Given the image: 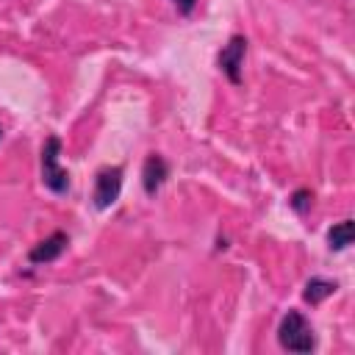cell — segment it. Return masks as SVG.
Masks as SVG:
<instances>
[{
  "mask_svg": "<svg viewBox=\"0 0 355 355\" xmlns=\"http://www.w3.org/2000/svg\"><path fill=\"white\" fill-rule=\"evenodd\" d=\"M277 344L288 352H313L316 349V333L302 311L288 308L277 324Z\"/></svg>",
  "mask_w": 355,
  "mask_h": 355,
  "instance_id": "1",
  "label": "cell"
},
{
  "mask_svg": "<svg viewBox=\"0 0 355 355\" xmlns=\"http://www.w3.org/2000/svg\"><path fill=\"white\" fill-rule=\"evenodd\" d=\"M39 166H42L44 189H50L53 194H67L69 191V172L61 166V139L58 136H47L44 139L42 155H39Z\"/></svg>",
  "mask_w": 355,
  "mask_h": 355,
  "instance_id": "2",
  "label": "cell"
},
{
  "mask_svg": "<svg viewBox=\"0 0 355 355\" xmlns=\"http://www.w3.org/2000/svg\"><path fill=\"white\" fill-rule=\"evenodd\" d=\"M122 175H125L122 166H103V169H97L94 189H92V205L97 211H105V208H111L119 200V194H122Z\"/></svg>",
  "mask_w": 355,
  "mask_h": 355,
  "instance_id": "3",
  "label": "cell"
},
{
  "mask_svg": "<svg viewBox=\"0 0 355 355\" xmlns=\"http://www.w3.org/2000/svg\"><path fill=\"white\" fill-rule=\"evenodd\" d=\"M244 55H247V36H244V33H233V36L227 39V44H222V50H219V55H216L219 72H222L233 86L241 83Z\"/></svg>",
  "mask_w": 355,
  "mask_h": 355,
  "instance_id": "4",
  "label": "cell"
},
{
  "mask_svg": "<svg viewBox=\"0 0 355 355\" xmlns=\"http://www.w3.org/2000/svg\"><path fill=\"white\" fill-rule=\"evenodd\" d=\"M67 244H69V236H67L64 230H55V233H50L47 239H42L39 244H33V247L28 250V263H31V266L53 263V261L67 250Z\"/></svg>",
  "mask_w": 355,
  "mask_h": 355,
  "instance_id": "5",
  "label": "cell"
},
{
  "mask_svg": "<svg viewBox=\"0 0 355 355\" xmlns=\"http://www.w3.org/2000/svg\"><path fill=\"white\" fill-rule=\"evenodd\" d=\"M169 178V164L164 161L161 153H150L144 158V166H141V186H144V194L147 197H155L161 191V186L166 183Z\"/></svg>",
  "mask_w": 355,
  "mask_h": 355,
  "instance_id": "6",
  "label": "cell"
},
{
  "mask_svg": "<svg viewBox=\"0 0 355 355\" xmlns=\"http://www.w3.org/2000/svg\"><path fill=\"white\" fill-rule=\"evenodd\" d=\"M336 288H338L336 280H327V277L313 275V277L305 283V288H302V300L311 302V305H319V302H324L330 294H336Z\"/></svg>",
  "mask_w": 355,
  "mask_h": 355,
  "instance_id": "7",
  "label": "cell"
},
{
  "mask_svg": "<svg viewBox=\"0 0 355 355\" xmlns=\"http://www.w3.org/2000/svg\"><path fill=\"white\" fill-rule=\"evenodd\" d=\"M352 244V219H341L327 230V247L333 252H341Z\"/></svg>",
  "mask_w": 355,
  "mask_h": 355,
  "instance_id": "8",
  "label": "cell"
},
{
  "mask_svg": "<svg viewBox=\"0 0 355 355\" xmlns=\"http://www.w3.org/2000/svg\"><path fill=\"white\" fill-rule=\"evenodd\" d=\"M288 205H291V211H297L300 216L308 214L311 205H313V191H311V189H297V191L288 197Z\"/></svg>",
  "mask_w": 355,
  "mask_h": 355,
  "instance_id": "9",
  "label": "cell"
},
{
  "mask_svg": "<svg viewBox=\"0 0 355 355\" xmlns=\"http://www.w3.org/2000/svg\"><path fill=\"white\" fill-rule=\"evenodd\" d=\"M172 3H175L178 14H183V17H189V14L197 8V0H172Z\"/></svg>",
  "mask_w": 355,
  "mask_h": 355,
  "instance_id": "10",
  "label": "cell"
},
{
  "mask_svg": "<svg viewBox=\"0 0 355 355\" xmlns=\"http://www.w3.org/2000/svg\"><path fill=\"white\" fill-rule=\"evenodd\" d=\"M0 139H3V128H0Z\"/></svg>",
  "mask_w": 355,
  "mask_h": 355,
  "instance_id": "11",
  "label": "cell"
}]
</instances>
